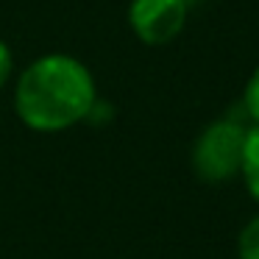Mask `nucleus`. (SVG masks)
I'll return each mask as SVG.
<instances>
[{"mask_svg":"<svg viewBox=\"0 0 259 259\" xmlns=\"http://www.w3.org/2000/svg\"><path fill=\"white\" fill-rule=\"evenodd\" d=\"M98 90L90 67L70 53H45L20 73L14 112L39 134H56L92 117Z\"/></svg>","mask_w":259,"mask_h":259,"instance_id":"nucleus-1","label":"nucleus"},{"mask_svg":"<svg viewBox=\"0 0 259 259\" xmlns=\"http://www.w3.org/2000/svg\"><path fill=\"white\" fill-rule=\"evenodd\" d=\"M245 125L237 120H214L192 142V173L206 184H220L242 167V148H245Z\"/></svg>","mask_w":259,"mask_h":259,"instance_id":"nucleus-2","label":"nucleus"},{"mask_svg":"<svg viewBox=\"0 0 259 259\" xmlns=\"http://www.w3.org/2000/svg\"><path fill=\"white\" fill-rule=\"evenodd\" d=\"M190 6L187 0H131L128 25L142 45H170L184 31Z\"/></svg>","mask_w":259,"mask_h":259,"instance_id":"nucleus-3","label":"nucleus"},{"mask_svg":"<svg viewBox=\"0 0 259 259\" xmlns=\"http://www.w3.org/2000/svg\"><path fill=\"white\" fill-rule=\"evenodd\" d=\"M240 176L245 179V187H248V192H251V198L259 203V125H251V128L245 131Z\"/></svg>","mask_w":259,"mask_h":259,"instance_id":"nucleus-4","label":"nucleus"},{"mask_svg":"<svg viewBox=\"0 0 259 259\" xmlns=\"http://www.w3.org/2000/svg\"><path fill=\"white\" fill-rule=\"evenodd\" d=\"M237 256L240 259H259V214L242 226L237 237Z\"/></svg>","mask_w":259,"mask_h":259,"instance_id":"nucleus-5","label":"nucleus"},{"mask_svg":"<svg viewBox=\"0 0 259 259\" xmlns=\"http://www.w3.org/2000/svg\"><path fill=\"white\" fill-rule=\"evenodd\" d=\"M242 106H245V114L253 120V125H259V64L253 67L251 78H248V84H245Z\"/></svg>","mask_w":259,"mask_h":259,"instance_id":"nucleus-6","label":"nucleus"},{"mask_svg":"<svg viewBox=\"0 0 259 259\" xmlns=\"http://www.w3.org/2000/svg\"><path fill=\"white\" fill-rule=\"evenodd\" d=\"M12 73H14V53H12V48H9L6 42L0 39V90L9 84Z\"/></svg>","mask_w":259,"mask_h":259,"instance_id":"nucleus-7","label":"nucleus"}]
</instances>
